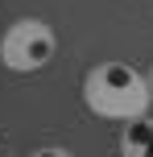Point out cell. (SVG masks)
Instances as JSON below:
<instances>
[{
  "label": "cell",
  "mask_w": 153,
  "mask_h": 157,
  "mask_svg": "<svg viewBox=\"0 0 153 157\" xmlns=\"http://www.w3.org/2000/svg\"><path fill=\"white\" fill-rule=\"evenodd\" d=\"M83 103L91 116L112 120V124H128L137 116H149L153 103V83L149 71H137L132 62H95L83 75Z\"/></svg>",
  "instance_id": "1"
},
{
  "label": "cell",
  "mask_w": 153,
  "mask_h": 157,
  "mask_svg": "<svg viewBox=\"0 0 153 157\" xmlns=\"http://www.w3.org/2000/svg\"><path fill=\"white\" fill-rule=\"evenodd\" d=\"M58 54V37L41 17H21L0 33V62L13 75H33L46 71Z\"/></svg>",
  "instance_id": "2"
},
{
  "label": "cell",
  "mask_w": 153,
  "mask_h": 157,
  "mask_svg": "<svg viewBox=\"0 0 153 157\" xmlns=\"http://www.w3.org/2000/svg\"><path fill=\"white\" fill-rule=\"evenodd\" d=\"M120 153L124 157H153V120L149 116L120 124Z\"/></svg>",
  "instance_id": "3"
},
{
  "label": "cell",
  "mask_w": 153,
  "mask_h": 157,
  "mask_svg": "<svg viewBox=\"0 0 153 157\" xmlns=\"http://www.w3.org/2000/svg\"><path fill=\"white\" fill-rule=\"evenodd\" d=\"M149 83H153V66H149Z\"/></svg>",
  "instance_id": "4"
}]
</instances>
